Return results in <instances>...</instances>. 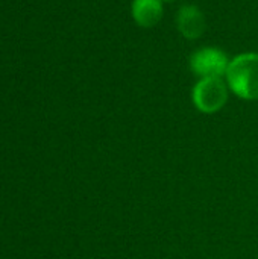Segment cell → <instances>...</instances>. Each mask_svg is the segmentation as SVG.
Wrapping results in <instances>:
<instances>
[{"instance_id":"6da1fadb","label":"cell","mask_w":258,"mask_h":259,"mask_svg":"<svg viewBox=\"0 0 258 259\" xmlns=\"http://www.w3.org/2000/svg\"><path fill=\"white\" fill-rule=\"evenodd\" d=\"M225 80L237 97L243 100L258 99V53L246 52L230 61Z\"/></svg>"},{"instance_id":"7a4b0ae2","label":"cell","mask_w":258,"mask_h":259,"mask_svg":"<svg viewBox=\"0 0 258 259\" xmlns=\"http://www.w3.org/2000/svg\"><path fill=\"white\" fill-rule=\"evenodd\" d=\"M230 87L225 77H202L196 82L192 91V100L198 111L214 114L228 102Z\"/></svg>"},{"instance_id":"3957f363","label":"cell","mask_w":258,"mask_h":259,"mask_svg":"<svg viewBox=\"0 0 258 259\" xmlns=\"http://www.w3.org/2000/svg\"><path fill=\"white\" fill-rule=\"evenodd\" d=\"M228 55L217 47H201L190 55L189 65L193 74L202 77H225L230 65Z\"/></svg>"},{"instance_id":"277c9868","label":"cell","mask_w":258,"mask_h":259,"mask_svg":"<svg viewBox=\"0 0 258 259\" xmlns=\"http://www.w3.org/2000/svg\"><path fill=\"white\" fill-rule=\"evenodd\" d=\"M176 29L187 39H198L207 30V18L196 5H184L176 14Z\"/></svg>"},{"instance_id":"5b68a950","label":"cell","mask_w":258,"mask_h":259,"mask_svg":"<svg viewBox=\"0 0 258 259\" xmlns=\"http://www.w3.org/2000/svg\"><path fill=\"white\" fill-rule=\"evenodd\" d=\"M164 14V2L163 0H132L131 3V15L137 26L151 29L155 27Z\"/></svg>"},{"instance_id":"8992f818","label":"cell","mask_w":258,"mask_h":259,"mask_svg":"<svg viewBox=\"0 0 258 259\" xmlns=\"http://www.w3.org/2000/svg\"><path fill=\"white\" fill-rule=\"evenodd\" d=\"M163 2H173V0H163Z\"/></svg>"}]
</instances>
